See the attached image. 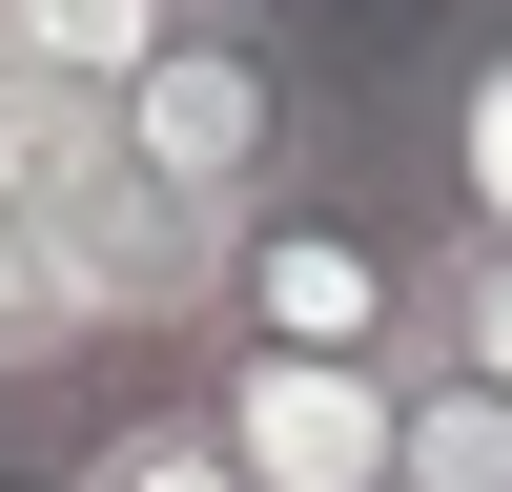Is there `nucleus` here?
I'll use <instances>...</instances> for the list:
<instances>
[{
    "instance_id": "1",
    "label": "nucleus",
    "mask_w": 512,
    "mask_h": 492,
    "mask_svg": "<svg viewBox=\"0 0 512 492\" xmlns=\"http://www.w3.org/2000/svg\"><path fill=\"white\" fill-rule=\"evenodd\" d=\"M123 144H144V185L185 205L205 246H246L287 185H328V164H349V103H328V62L267 21V0H205V21L123 82Z\"/></svg>"
},
{
    "instance_id": "2",
    "label": "nucleus",
    "mask_w": 512,
    "mask_h": 492,
    "mask_svg": "<svg viewBox=\"0 0 512 492\" xmlns=\"http://www.w3.org/2000/svg\"><path fill=\"white\" fill-rule=\"evenodd\" d=\"M0 205L41 226V267H62V308H82V328H185V349H205L226 246L144 185L123 103H41V82H21V103H0Z\"/></svg>"
},
{
    "instance_id": "3",
    "label": "nucleus",
    "mask_w": 512,
    "mask_h": 492,
    "mask_svg": "<svg viewBox=\"0 0 512 492\" xmlns=\"http://www.w3.org/2000/svg\"><path fill=\"white\" fill-rule=\"evenodd\" d=\"M205 349H287V369H410V349H431V226H410V185H369V164L287 185L267 226L226 246V308H205Z\"/></svg>"
},
{
    "instance_id": "4",
    "label": "nucleus",
    "mask_w": 512,
    "mask_h": 492,
    "mask_svg": "<svg viewBox=\"0 0 512 492\" xmlns=\"http://www.w3.org/2000/svg\"><path fill=\"white\" fill-rule=\"evenodd\" d=\"M205 431H226V472L246 492H390V410H410V369H287V349H205Z\"/></svg>"
},
{
    "instance_id": "5",
    "label": "nucleus",
    "mask_w": 512,
    "mask_h": 492,
    "mask_svg": "<svg viewBox=\"0 0 512 492\" xmlns=\"http://www.w3.org/2000/svg\"><path fill=\"white\" fill-rule=\"evenodd\" d=\"M410 226L472 246V267H512V0L451 21L431 82H410Z\"/></svg>"
},
{
    "instance_id": "6",
    "label": "nucleus",
    "mask_w": 512,
    "mask_h": 492,
    "mask_svg": "<svg viewBox=\"0 0 512 492\" xmlns=\"http://www.w3.org/2000/svg\"><path fill=\"white\" fill-rule=\"evenodd\" d=\"M185 21H205V0H0V62H21L41 103H123Z\"/></svg>"
},
{
    "instance_id": "7",
    "label": "nucleus",
    "mask_w": 512,
    "mask_h": 492,
    "mask_svg": "<svg viewBox=\"0 0 512 492\" xmlns=\"http://www.w3.org/2000/svg\"><path fill=\"white\" fill-rule=\"evenodd\" d=\"M390 492H512V390H472L451 349H410V410H390Z\"/></svg>"
},
{
    "instance_id": "8",
    "label": "nucleus",
    "mask_w": 512,
    "mask_h": 492,
    "mask_svg": "<svg viewBox=\"0 0 512 492\" xmlns=\"http://www.w3.org/2000/svg\"><path fill=\"white\" fill-rule=\"evenodd\" d=\"M82 349H103V328L62 308V267H41V226H21V205H0V390H62Z\"/></svg>"
},
{
    "instance_id": "9",
    "label": "nucleus",
    "mask_w": 512,
    "mask_h": 492,
    "mask_svg": "<svg viewBox=\"0 0 512 492\" xmlns=\"http://www.w3.org/2000/svg\"><path fill=\"white\" fill-rule=\"evenodd\" d=\"M82 492H246V472L205 410H123V431H82Z\"/></svg>"
},
{
    "instance_id": "10",
    "label": "nucleus",
    "mask_w": 512,
    "mask_h": 492,
    "mask_svg": "<svg viewBox=\"0 0 512 492\" xmlns=\"http://www.w3.org/2000/svg\"><path fill=\"white\" fill-rule=\"evenodd\" d=\"M431 349L472 369V390H512V267H472V246H431Z\"/></svg>"
},
{
    "instance_id": "11",
    "label": "nucleus",
    "mask_w": 512,
    "mask_h": 492,
    "mask_svg": "<svg viewBox=\"0 0 512 492\" xmlns=\"http://www.w3.org/2000/svg\"><path fill=\"white\" fill-rule=\"evenodd\" d=\"M0 492H82V472H21V451H0Z\"/></svg>"
},
{
    "instance_id": "12",
    "label": "nucleus",
    "mask_w": 512,
    "mask_h": 492,
    "mask_svg": "<svg viewBox=\"0 0 512 492\" xmlns=\"http://www.w3.org/2000/svg\"><path fill=\"white\" fill-rule=\"evenodd\" d=\"M0 103H21V62H0Z\"/></svg>"
}]
</instances>
